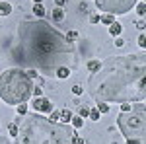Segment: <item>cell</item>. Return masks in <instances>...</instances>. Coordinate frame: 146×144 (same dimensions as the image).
Instances as JSON below:
<instances>
[{"label":"cell","instance_id":"30","mask_svg":"<svg viewBox=\"0 0 146 144\" xmlns=\"http://www.w3.org/2000/svg\"><path fill=\"white\" fill-rule=\"evenodd\" d=\"M123 43H125L123 39H121V37H117V41H115V45H117V47H123Z\"/></svg>","mask_w":146,"mask_h":144},{"label":"cell","instance_id":"23","mask_svg":"<svg viewBox=\"0 0 146 144\" xmlns=\"http://www.w3.org/2000/svg\"><path fill=\"white\" fill-rule=\"evenodd\" d=\"M136 12H138V16H144V2H140V4H138Z\"/></svg>","mask_w":146,"mask_h":144},{"label":"cell","instance_id":"12","mask_svg":"<svg viewBox=\"0 0 146 144\" xmlns=\"http://www.w3.org/2000/svg\"><path fill=\"white\" fill-rule=\"evenodd\" d=\"M100 66H101L100 60H90V62H88V70H90V72H98Z\"/></svg>","mask_w":146,"mask_h":144},{"label":"cell","instance_id":"27","mask_svg":"<svg viewBox=\"0 0 146 144\" xmlns=\"http://www.w3.org/2000/svg\"><path fill=\"white\" fill-rule=\"evenodd\" d=\"M144 43H146V39H144V33H140V37H138V45H140V47H144Z\"/></svg>","mask_w":146,"mask_h":144},{"label":"cell","instance_id":"14","mask_svg":"<svg viewBox=\"0 0 146 144\" xmlns=\"http://www.w3.org/2000/svg\"><path fill=\"white\" fill-rule=\"evenodd\" d=\"M53 18H55L56 22H60V20L64 18V12H62V8H56V10L53 12Z\"/></svg>","mask_w":146,"mask_h":144},{"label":"cell","instance_id":"10","mask_svg":"<svg viewBox=\"0 0 146 144\" xmlns=\"http://www.w3.org/2000/svg\"><path fill=\"white\" fill-rule=\"evenodd\" d=\"M58 78H68V74H70V70H68L66 66H58L56 68V72H55Z\"/></svg>","mask_w":146,"mask_h":144},{"label":"cell","instance_id":"26","mask_svg":"<svg viewBox=\"0 0 146 144\" xmlns=\"http://www.w3.org/2000/svg\"><path fill=\"white\" fill-rule=\"evenodd\" d=\"M121 109H123V111H129V109H133V105H131V103H121Z\"/></svg>","mask_w":146,"mask_h":144},{"label":"cell","instance_id":"8","mask_svg":"<svg viewBox=\"0 0 146 144\" xmlns=\"http://www.w3.org/2000/svg\"><path fill=\"white\" fill-rule=\"evenodd\" d=\"M121 31H123V25H121V23H117V22H113L111 27H109V33L115 35V37H119V35H121Z\"/></svg>","mask_w":146,"mask_h":144},{"label":"cell","instance_id":"15","mask_svg":"<svg viewBox=\"0 0 146 144\" xmlns=\"http://www.w3.org/2000/svg\"><path fill=\"white\" fill-rule=\"evenodd\" d=\"M70 121H72V125H74V127H76V129H80V127H82V125H84V119H82V117H72V119H70Z\"/></svg>","mask_w":146,"mask_h":144},{"label":"cell","instance_id":"32","mask_svg":"<svg viewBox=\"0 0 146 144\" xmlns=\"http://www.w3.org/2000/svg\"><path fill=\"white\" fill-rule=\"evenodd\" d=\"M0 144H10V140H8V138H4V136H0Z\"/></svg>","mask_w":146,"mask_h":144},{"label":"cell","instance_id":"17","mask_svg":"<svg viewBox=\"0 0 146 144\" xmlns=\"http://www.w3.org/2000/svg\"><path fill=\"white\" fill-rule=\"evenodd\" d=\"M88 115H90L92 121H100V115H101V113L98 109H90V113H88Z\"/></svg>","mask_w":146,"mask_h":144},{"label":"cell","instance_id":"18","mask_svg":"<svg viewBox=\"0 0 146 144\" xmlns=\"http://www.w3.org/2000/svg\"><path fill=\"white\" fill-rule=\"evenodd\" d=\"M98 111H100V113H107V111H109V105L103 103V101H100V103H98Z\"/></svg>","mask_w":146,"mask_h":144},{"label":"cell","instance_id":"5","mask_svg":"<svg viewBox=\"0 0 146 144\" xmlns=\"http://www.w3.org/2000/svg\"><path fill=\"white\" fill-rule=\"evenodd\" d=\"M119 131L127 138H142L146 133V115H144V103L140 101L135 109L123 111L117 119Z\"/></svg>","mask_w":146,"mask_h":144},{"label":"cell","instance_id":"13","mask_svg":"<svg viewBox=\"0 0 146 144\" xmlns=\"http://www.w3.org/2000/svg\"><path fill=\"white\" fill-rule=\"evenodd\" d=\"M100 22H101V23H105V25H111V23L115 22V20H113V16H111V14H103V16L100 18Z\"/></svg>","mask_w":146,"mask_h":144},{"label":"cell","instance_id":"20","mask_svg":"<svg viewBox=\"0 0 146 144\" xmlns=\"http://www.w3.org/2000/svg\"><path fill=\"white\" fill-rule=\"evenodd\" d=\"M58 119H60V111H51V119H49V121L56 123Z\"/></svg>","mask_w":146,"mask_h":144},{"label":"cell","instance_id":"1","mask_svg":"<svg viewBox=\"0 0 146 144\" xmlns=\"http://www.w3.org/2000/svg\"><path fill=\"white\" fill-rule=\"evenodd\" d=\"M144 55L111 56L101 62L98 72H92L88 92L98 101L131 103L144 101Z\"/></svg>","mask_w":146,"mask_h":144},{"label":"cell","instance_id":"16","mask_svg":"<svg viewBox=\"0 0 146 144\" xmlns=\"http://www.w3.org/2000/svg\"><path fill=\"white\" fill-rule=\"evenodd\" d=\"M60 119H62V121H70V119H72V113L68 109H62L60 111Z\"/></svg>","mask_w":146,"mask_h":144},{"label":"cell","instance_id":"31","mask_svg":"<svg viewBox=\"0 0 146 144\" xmlns=\"http://www.w3.org/2000/svg\"><path fill=\"white\" fill-rule=\"evenodd\" d=\"M33 96H39L41 98V88H33Z\"/></svg>","mask_w":146,"mask_h":144},{"label":"cell","instance_id":"28","mask_svg":"<svg viewBox=\"0 0 146 144\" xmlns=\"http://www.w3.org/2000/svg\"><path fill=\"white\" fill-rule=\"evenodd\" d=\"M72 92H74L76 96H80V94H82V86H74V88H72Z\"/></svg>","mask_w":146,"mask_h":144},{"label":"cell","instance_id":"4","mask_svg":"<svg viewBox=\"0 0 146 144\" xmlns=\"http://www.w3.org/2000/svg\"><path fill=\"white\" fill-rule=\"evenodd\" d=\"M33 88L31 78L20 68H8L0 76V98L10 105L25 103L33 96Z\"/></svg>","mask_w":146,"mask_h":144},{"label":"cell","instance_id":"24","mask_svg":"<svg viewBox=\"0 0 146 144\" xmlns=\"http://www.w3.org/2000/svg\"><path fill=\"white\" fill-rule=\"evenodd\" d=\"M127 144H142V138H129Z\"/></svg>","mask_w":146,"mask_h":144},{"label":"cell","instance_id":"19","mask_svg":"<svg viewBox=\"0 0 146 144\" xmlns=\"http://www.w3.org/2000/svg\"><path fill=\"white\" fill-rule=\"evenodd\" d=\"M8 133H10L12 136H18V125H14V123L8 125Z\"/></svg>","mask_w":146,"mask_h":144},{"label":"cell","instance_id":"33","mask_svg":"<svg viewBox=\"0 0 146 144\" xmlns=\"http://www.w3.org/2000/svg\"><path fill=\"white\" fill-rule=\"evenodd\" d=\"M55 4H56V6H62V4H64V0H55Z\"/></svg>","mask_w":146,"mask_h":144},{"label":"cell","instance_id":"29","mask_svg":"<svg viewBox=\"0 0 146 144\" xmlns=\"http://www.w3.org/2000/svg\"><path fill=\"white\" fill-rule=\"evenodd\" d=\"M27 76L33 80V78H37V72H35V70H29V72H27Z\"/></svg>","mask_w":146,"mask_h":144},{"label":"cell","instance_id":"22","mask_svg":"<svg viewBox=\"0 0 146 144\" xmlns=\"http://www.w3.org/2000/svg\"><path fill=\"white\" fill-rule=\"evenodd\" d=\"M88 113H90V109H88L86 105H82V107H80V117H82V119H84V117H88Z\"/></svg>","mask_w":146,"mask_h":144},{"label":"cell","instance_id":"25","mask_svg":"<svg viewBox=\"0 0 146 144\" xmlns=\"http://www.w3.org/2000/svg\"><path fill=\"white\" fill-rule=\"evenodd\" d=\"M90 22H92V23H98V22H100V16L92 14V16H90Z\"/></svg>","mask_w":146,"mask_h":144},{"label":"cell","instance_id":"6","mask_svg":"<svg viewBox=\"0 0 146 144\" xmlns=\"http://www.w3.org/2000/svg\"><path fill=\"white\" fill-rule=\"evenodd\" d=\"M136 0H96L98 8L103 10L105 14H127L129 10H133Z\"/></svg>","mask_w":146,"mask_h":144},{"label":"cell","instance_id":"3","mask_svg":"<svg viewBox=\"0 0 146 144\" xmlns=\"http://www.w3.org/2000/svg\"><path fill=\"white\" fill-rule=\"evenodd\" d=\"M18 125V144H74L76 131L68 125L53 123L43 115H22Z\"/></svg>","mask_w":146,"mask_h":144},{"label":"cell","instance_id":"11","mask_svg":"<svg viewBox=\"0 0 146 144\" xmlns=\"http://www.w3.org/2000/svg\"><path fill=\"white\" fill-rule=\"evenodd\" d=\"M33 12H35V16H37V18H43V16H45V6H43V4H35Z\"/></svg>","mask_w":146,"mask_h":144},{"label":"cell","instance_id":"9","mask_svg":"<svg viewBox=\"0 0 146 144\" xmlns=\"http://www.w3.org/2000/svg\"><path fill=\"white\" fill-rule=\"evenodd\" d=\"M12 6L10 2H0V16H10Z\"/></svg>","mask_w":146,"mask_h":144},{"label":"cell","instance_id":"2","mask_svg":"<svg viewBox=\"0 0 146 144\" xmlns=\"http://www.w3.org/2000/svg\"><path fill=\"white\" fill-rule=\"evenodd\" d=\"M20 45L25 60L45 70H56L62 62L72 58V45L51 23L43 20H25L20 25Z\"/></svg>","mask_w":146,"mask_h":144},{"label":"cell","instance_id":"7","mask_svg":"<svg viewBox=\"0 0 146 144\" xmlns=\"http://www.w3.org/2000/svg\"><path fill=\"white\" fill-rule=\"evenodd\" d=\"M33 107H35V111L37 113H51L53 111V103L47 100V98H37V100L33 101Z\"/></svg>","mask_w":146,"mask_h":144},{"label":"cell","instance_id":"21","mask_svg":"<svg viewBox=\"0 0 146 144\" xmlns=\"http://www.w3.org/2000/svg\"><path fill=\"white\" fill-rule=\"evenodd\" d=\"M18 113H20V115H25V113H27V105H25V103H18Z\"/></svg>","mask_w":146,"mask_h":144},{"label":"cell","instance_id":"34","mask_svg":"<svg viewBox=\"0 0 146 144\" xmlns=\"http://www.w3.org/2000/svg\"><path fill=\"white\" fill-rule=\"evenodd\" d=\"M33 2H35V4H41V0H33Z\"/></svg>","mask_w":146,"mask_h":144}]
</instances>
